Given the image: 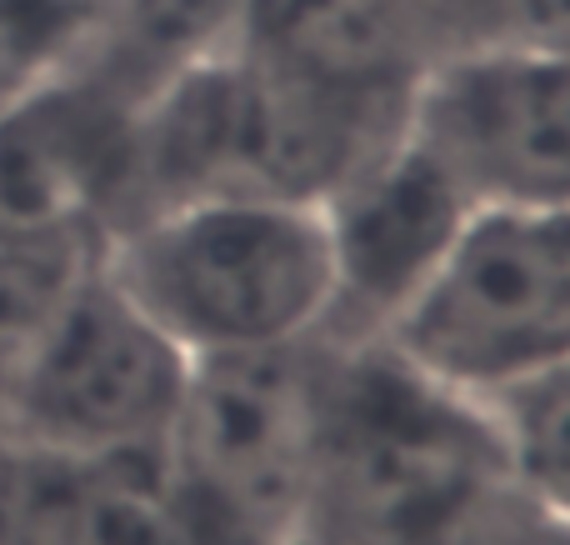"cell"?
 <instances>
[{"label":"cell","mask_w":570,"mask_h":545,"mask_svg":"<svg viewBox=\"0 0 570 545\" xmlns=\"http://www.w3.org/2000/svg\"><path fill=\"white\" fill-rule=\"evenodd\" d=\"M331 340L190 360L166 476L196 545H295L321 456Z\"/></svg>","instance_id":"obj_4"},{"label":"cell","mask_w":570,"mask_h":545,"mask_svg":"<svg viewBox=\"0 0 570 545\" xmlns=\"http://www.w3.org/2000/svg\"><path fill=\"white\" fill-rule=\"evenodd\" d=\"M140 106L86 56L0 100V246H106L130 220Z\"/></svg>","instance_id":"obj_7"},{"label":"cell","mask_w":570,"mask_h":545,"mask_svg":"<svg viewBox=\"0 0 570 545\" xmlns=\"http://www.w3.org/2000/svg\"><path fill=\"white\" fill-rule=\"evenodd\" d=\"M100 10L90 0H0V100L80 56Z\"/></svg>","instance_id":"obj_16"},{"label":"cell","mask_w":570,"mask_h":545,"mask_svg":"<svg viewBox=\"0 0 570 545\" xmlns=\"http://www.w3.org/2000/svg\"><path fill=\"white\" fill-rule=\"evenodd\" d=\"M100 266L190 360L301 346L331 330L321 206L186 200L130 220Z\"/></svg>","instance_id":"obj_3"},{"label":"cell","mask_w":570,"mask_h":545,"mask_svg":"<svg viewBox=\"0 0 570 545\" xmlns=\"http://www.w3.org/2000/svg\"><path fill=\"white\" fill-rule=\"evenodd\" d=\"M475 210L481 206L405 120L321 206L335 270L325 336L341 346L391 336L445 266Z\"/></svg>","instance_id":"obj_8"},{"label":"cell","mask_w":570,"mask_h":545,"mask_svg":"<svg viewBox=\"0 0 570 545\" xmlns=\"http://www.w3.org/2000/svg\"><path fill=\"white\" fill-rule=\"evenodd\" d=\"M405 120L475 206H570V60L465 50L415 86Z\"/></svg>","instance_id":"obj_9"},{"label":"cell","mask_w":570,"mask_h":545,"mask_svg":"<svg viewBox=\"0 0 570 545\" xmlns=\"http://www.w3.org/2000/svg\"><path fill=\"white\" fill-rule=\"evenodd\" d=\"M36 545H196L166 476V450L40 460Z\"/></svg>","instance_id":"obj_11"},{"label":"cell","mask_w":570,"mask_h":545,"mask_svg":"<svg viewBox=\"0 0 570 545\" xmlns=\"http://www.w3.org/2000/svg\"><path fill=\"white\" fill-rule=\"evenodd\" d=\"M501 440L505 476L551 521L570 526V360L481 400Z\"/></svg>","instance_id":"obj_13"},{"label":"cell","mask_w":570,"mask_h":545,"mask_svg":"<svg viewBox=\"0 0 570 545\" xmlns=\"http://www.w3.org/2000/svg\"><path fill=\"white\" fill-rule=\"evenodd\" d=\"M385 346L471 400L566 366L570 206H481Z\"/></svg>","instance_id":"obj_5"},{"label":"cell","mask_w":570,"mask_h":545,"mask_svg":"<svg viewBox=\"0 0 570 545\" xmlns=\"http://www.w3.org/2000/svg\"><path fill=\"white\" fill-rule=\"evenodd\" d=\"M246 6L250 0H106L80 56L146 100L170 76L236 46Z\"/></svg>","instance_id":"obj_12"},{"label":"cell","mask_w":570,"mask_h":545,"mask_svg":"<svg viewBox=\"0 0 570 545\" xmlns=\"http://www.w3.org/2000/svg\"><path fill=\"white\" fill-rule=\"evenodd\" d=\"M405 116L411 100L335 90L230 46L146 96L130 220L186 200L325 206Z\"/></svg>","instance_id":"obj_1"},{"label":"cell","mask_w":570,"mask_h":545,"mask_svg":"<svg viewBox=\"0 0 570 545\" xmlns=\"http://www.w3.org/2000/svg\"><path fill=\"white\" fill-rule=\"evenodd\" d=\"M90 6H96V10H100V6H106V0H90Z\"/></svg>","instance_id":"obj_18"},{"label":"cell","mask_w":570,"mask_h":545,"mask_svg":"<svg viewBox=\"0 0 570 545\" xmlns=\"http://www.w3.org/2000/svg\"><path fill=\"white\" fill-rule=\"evenodd\" d=\"M186 380L190 356L96 256L10 390L0 430L36 460L156 456L170 440Z\"/></svg>","instance_id":"obj_6"},{"label":"cell","mask_w":570,"mask_h":545,"mask_svg":"<svg viewBox=\"0 0 570 545\" xmlns=\"http://www.w3.org/2000/svg\"><path fill=\"white\" fill-rule=\"evenodd\" d=\"M236 50L381 100H411L445 60L431 0H250Z\"/></svg>","instance_id":"obj_10"},{"label":"cell","mask_w":570,"mask_h":545,"mask_svg":"<svg viewBox=\"0 0 570 545\" xmlns=\"http://www.w3.org/2000/svg\"><path fill=\"white\" fill-rule=\"evenodd\" d=\"M445 60L465 50H521L570 60V0H431Z\"/></svg>","instance_id":"obj_15"},{"label":"cell","mask_w":570,"mask_h":545,"mask_svg":"<svg viewBox=\"0 0 570 545\" xmlns=\"http://www.w3.org/2000/svg\"><path fill=\"white\" fill-rule=\"evenodd\" d=\"M96 256L100 250L70 246H0V416H6L10 390L26 376L40 336L50 330L70 286L86 276Z\"/></svg>","instance_id":"obj_14"},{"label":"cell","mask_w":570,"mask_h":545,"mask_svg":"<svg viewBox=\"0 0 570 545\" xmlns=\"http://www.w3.org/2000/svg\"><path fill=\"white\" fill-rule=\"evenodd\" d=\"M295 545H315V541H305V536H301V541H295Z\"/></svg>","instance_id":"obj_17"},{"label":"cell","mask_w":570,"mask_h":545,"mask_svg":"<svg viewBox=\"0 0 570 545\" xmlns=\"http://www.w3.org/2000/svg\"><path fill=\"white\" fill-rule=\"evenodd\" d=\"M505 480L481 400L415 370L385 340H331L305 541L441 545Z\"/></svg>","instance_id":"obj_2"}]
</instances>
